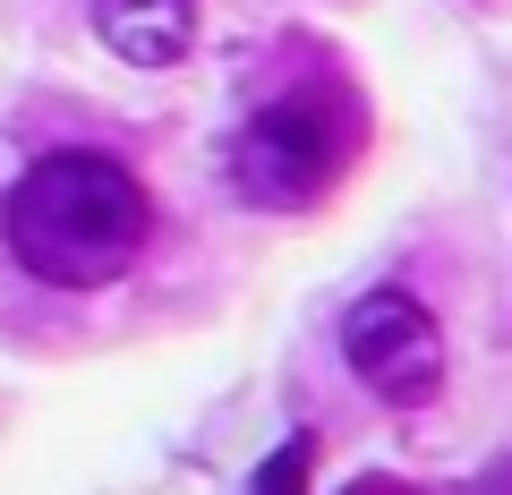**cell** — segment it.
<instances>
[{
	"label": "cell",
	"mask_w": 512,
	"mask_h": 495,
	"mask_svg": "<svg viewBox=\"0 0 512 495\" xmlns=\"http://www.w3.org/2000/svg\"><path fill=\"white\" fill-rule=\"evenodd\" d=\"M9 265L43 291H111L154 239L146 180L103 146H52L0 197Z\"/></svg>",
	"instance_id": "1"
},
{
	"label": "cell",
	"mask_w": 512,
	"mask_h": 495,
	"mask_svg": "<svg viewBox=\"0 0 512 495\" xmlns=\"http://www.w3.org/2000/svg\"><path fill=\"white\" fill-rule=\"evenodd\" d=\"M367 146V103L359 86H342L333 69L299 77V86L265 94L231 129L222 171H231V197L256 214H308L333 197V180L350 171V154Z\"/></svg>",
	"instance_id": "2"
},
{
	"label": "cell",
	"mask_w": 512,
	"mask_h": 495,
	"mask_svg": "<svg viewBox=\"0 0 512 495\" xmlns=\"http://www.w3.org/2000/svg\"><path fill=\"white\" fill-rule=\"evenodd\" d=\"M342 359L384 410H427L444 393V325L402 282H376L342 308Z\"/></svg>",
	"instance_id": "3"
},
{
	"label": "cell",
	"mask_w": 512,
	"mask_h": 495,
	"mask_svg": "<svg viewBox=\"0 0 512 495\" xmlns=\"http://www.w3.org/2000/svg\"><path fill=\"white\" fill-rule=\"evenodd\" d=\"M94 35L128 69H180L197 52V0H94Z\"/></svg>",
	"instance_id": "4"
},
{
	"label": "cell",
	"mask_w": 512,
	"mask_h": 495,
	"mask_svg": "<svg viewBox=\"0 0 512 495\" xmlns=\"http://www.w3.org/2000/svg\"><path fill=\"white\" fill-rule=\"evenodd\" d=\"M308 470H316V436L299 427L291 444H274V453H265V470H256L248 495H308Z\"/></svg>",
	"instance_id": "5"
},
{
	"label": "cell",
	"mask_w": 512,
	"mask_h": 495,
	"mask_svg": "<svg viewBox=\"0 0 512 495\" xmlns=\"http://www.w3.org/2000/svg\"><path fill=\"white\" fill-rule=\"evenodd\" d=\"M470 495H512V461H495V470H478Z\"/></svg>",
	"instance_id": "6"
},
{
	"label": "cell",
	"mask_w": 512,
	"mask_h": 495,
	"mask_svg": "<svg viewBox=\"0 0 512 495\" xmlns=\"http://www.w3.org/2000/svg\"><path fill=\"white\" fill-rule=\"evenodd\" d=\"M342 495H419V487H402V478H359V487H342Z\"/></svg>",
	"instance_id": "7"
}]
</instances>
